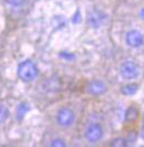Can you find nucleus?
<instances>
[{"mask_svg":"<svg viewBox=\"0 0 144 147\" xmlns=\"http://www.w3.org/2000/svg\"><path fill=\"white\" fill-rule=\"evenodd\" d=\"M56 120L57 123L61 126L67 127V126H70L73 123L75 122V113L69 108H62L57 112Z\"/></svg>","mask_w":144,"mask_h":147,"instance_id":"obj_3","label":"nucleus"},{"mask_svg":"<svg viewBox=\"0 0 144 147\" xmlns=\"http://www.w3.org/2000/svg\"><path fill=\"white\" fill-rule=\"evenodd\" d=\"M38 74L39 69L37 67V65L30 59L22 61L18 67V76H19L20 79L25 81V82L34 80L38 77Z\"/></svg>","mask_w":144,"mask_h":147,"instance_id":"obj_1","label":"nucleus"},{"mask_svg":"<svg viewBox=\"0 0 144 147\" xmlns=\"http://www.w3.org/2000/svg\"><path fill=\"white\" fill-rule=\"evenodd\" d=\"M143 136H144V125H143Z\"/></svg>","mask_w":144,"mask_h":147,"instance_id":"obj_17","label":"nucleus"},{"mask_svg":"<svg viewBox=\"0 0 144 147\" xmlns=\"http://www.w3.org/2000/svg\"><path fill=\"white\" fill-rule=\"evenodd\" d=\"M139 90V85L138 84H128L121 88V92L124 96H133Z\"/></svg>","mask_w":144,"mask_h":147,"instance_id":"obj_10","label":"nucleus"},{"mask_svg":"<svg viewBox=\"0 0 144 147\" xmlns=\"http://www.w3.org/2000/svg\"><path fill=\"white\" fill-rule=\"evenodd\" d=\"M30 110V105L26 103V102H22V103H20L18 105V108H17V113H16V115H17V119L21 121L23 117H25V114L29 112Z\"/></svg>","mask_w":144,"mask_h":147,"instance_id":"obj_9","label":"nucleus"},{"mask_svg":"<svg viewBox=\"0 0 144 147\" xmlns=\"http://www.w3.org/2000/svg\"><path fill=\"white\" fill-rule=\"evenodd\" d=\"M102 135H103L102 127L97 123L89 124L87 129H86V133H85L86 138L91 143H96V142L100 141L102 138Z\"/></svg>","mask_w":144,"mask_h":147,"instance_id":"obj_4","label":"nucleus"},{"mask_svg":"<svg viewBox=\"0 0 144 147\" xmlns=\"http://www.w3.org/2000/svg\"><path fill=\"white\" fill-rule=\"evenodd\" d=\"M106 19V16L103 13L99 11V10H93V11H89L87 16V22L88 24L93 28H99L103 21Z\"/></svg>","mask_w":144,"mask_h":147,"instance_id":"obj_6","label":"nucleus"},{"mask_svg":"<svg viewBox=\"0 0 144 147\" xmlns=\"http://www.w3.org/2000/svg\"><path fill=\"white\" fill-rule=\"evenodd\" d=\"M9 115H10V112H9V109L7 108V105L0 104V124L6 122Z\"/></svg>","mask_w":144,"mask_h":147,"instance_id":"obj_11","label":"nucleus"},{"mask_svg":"<svg viewBox=\"0 0 144 147\" xmlns=\"http://www.w3.org/2000/svg\"><path fill=\"white\" fill-rule=\"evenodd\" d=\"M120 74L126 80L137 79L140 75V68L135 61H125L120 67Z\"/></svg>","mask_w":144,"mask_h":147,"instance_id":"obj_2","label":"nucleus"},{"mask_svg":"<svg viewBox=\"0 0 144 147\" xmlns=\"http://www.w3.org/2000/svg\"><path fill=\"white\" fill-rule=\"evenodd\" d=\"M140 17H141V18H142L144 20V8L140 10Z\"/></svg>","mask_w":144,"mask_h":147,"instance_id":"obj_16","label":"nucleus"},{"mask_svg":"<svg viewBox=\"0 0 144 147\" xmlns=\"http://www.w3.org/2000/svg\"><path fill=\"white\" fill-rule=\"evenodd\" d=\"M107 87L106 85L100 81V80H94V81H90L87 86V91L90 94H94V96H99L101 93L106 91Z\"/></svg>","mask_w":144,"mask_h":147,"instance_id":"obj_7","label":"nucleus"},{"mask_svg":"<svg viewBox=\"0 0 144 147\" xmlns=\"http://www.w3.org/2000/svg\"><path fill=\"white\" fill-rule=\"evenodd\" d=\"M72 22H73L74 24H78V23L82 22V14H80V11H79V10H77V11L75 12V14L73 16Z\"/></svg>","mask_w":144,"mask_h":147,"instance_id":"obj_14","label":"nucleus"},{"mask_svg":"<svg viewBox=\"0 0 144 147\" xmlns=\"http://www.w3.org/2000/svg\"><path fill=\"white\" fill-rule=\"evenodd\" d=\"M51 146L53 147H64L66 146V144H65V142L61 140V138H55V140H53V141L51 142Z\"/></svg>","mask_w":144,"mask_h":147,"instance_id":"obj_13","label":"nucleus"},{"mask_svg":"<svg viewBox=\"0 0 144 147\" xmlns=\"http://www.w3.org/2000/svg\"><path fill=\"white\" fill-rule=\"evenodd\" d=\"M59 56L63 57V58H65V59H67V61H73V59H75V55H73V54H70V53H66V52L59 53Z\"/></svg>","mask_w":144,"mask_h":147,"instance_id":"obj_15","label":"nucleus"},{"mask_svg":"<svg viewBox=\"0 0 144 147\" xmlns=\"http://www.w3.org/2000/svg\"><path fill=\"white\" fill-rule=\"evenodd\" d=\"M139 117H140V111H139L138 108H135L134 105L132 107H129L126 111H125L124 114V121L125 123H134L139 120Z\"/></svg>","mask_w":144,"mask_h":147,"instance_id":"obj_8","label":"nucleus"},{"mask_svg":"<svg viewBox=\"0 0 144 147\" xmlns=\"http://www.w3.org/2000/svg\"><path fill=\"white\" fill-rule=\"evenodd\" d=\"M128 141L126 138H122V137H118V138H114L112 142H111V146L114 147H124L128 146Z\"/></svg>","mask_w":144,"mask_h":147,"instance_id":"obj_12","label":"nucleus"},{"mask_svg":"<svg viewBox=\"0 0 144 147\" xmlns=\"http://www.w3.org/2000/svg\"><path fill=\"white\" fill-rule=\"evenodd\" d=\"M125 42L131 47H139L141 46L144 42V37L141 32L137 30L129 31L125 35Z\"/></svg>","mask_w":144,"mask_h":147,"instance_id":"obj_5","label":"nucleus"}]
</instances>
